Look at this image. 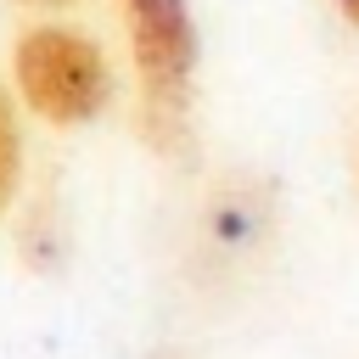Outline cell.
<instances>
[{"instance_id":"cell-1","label":"cell","mask_w":359,"mask_h":359,"mask_svg":"<svg viewBox=\"0 0 359 359\" xmlns=\"http://www.w3.org/2000/svg\"><path fill=\"white\" fill-rule=\"evenodd\" d=\"M118 22L135 67L140 135L163 157H180L191 146V95H196V62H202L191 0H118Z\"/></svg>"},{"instance_id":"cell-2","label":"cell","mask_w":359,"mask_h":359,"mask_svg":"<svg viewBox=\"0 0 359 359\" xmlns=\"http://www.w3.org/2000/svg\"><path fill=\"white\" fill-rule=\"evenodd\" d=\"M112 56L90 28L45 17L11 39V95L39 123L90 129L112 112Z\"/></svg>"},{"instance_id":"cell-3","label":"cell","mask_w":359,"mask_h":359,"mask_svg":"<svg viewBox=\"0 0 359 359\" xmlns=\"http://www.w3.org/2000/svg\"><path fill=\"white\" fill-rule=\"evenodd\" d=\"M17 95L11 84L0 79V219L11 213L17 202V185H22V118H17Z\"/></svg>"},{"instance_id":"cell-4","label":"cell","mask_w":359,"mask_h":359,"mask_svg":"<svg viewBox=\"0 0 359 359\" xmlns=\"http://www.w3.org/2000/svg\"><path fill=\"white\" fill-rule=\"evenodd\" d=\"M17 6H28V11H73L79 0H17Z\"/></svg>"},{"instance_id":"cell-5","label":"cell","mask_w":359,"mask_h":359,"mask_svg":"<svg viewBox=\"0 0 359 359\" xmlns=\"http://www.w3.org/2000/svg\"><path fill=\"white\" fill-rule=\"evenodd\" d=\"M331 6H337V17H342L353 34H359V0H331Z\"/></svg>"},{"instance_id":"cell-6","label":"cell","mask_w":359,"mask_h":359,"mask_svg":"<svg viewBox=\"0 0 359 359\" xmlns=\"http://www.w3.org/2000/svg\"><path fill=\"white\" fill-rule=\"evenodd\" d=\"M353 174H359V151H353Z\"/></svg>"}]
</instances>
